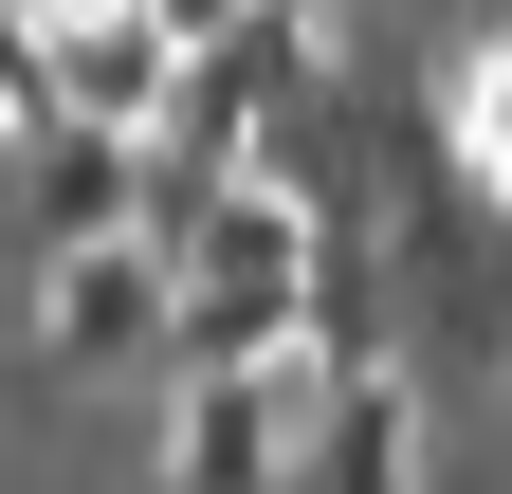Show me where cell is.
Listing matches in <instances>:
<instances>
[{"mask_svg": "<svg viewBox=\"0 0 512 494\" xmlns=\"http://www.w3.org/2000/svg\"><path fill=\"white\" fill-rule=\"evenodd\" d=\"M293 494H421V366H384V385H330V403H311Z\"/></svg>", "mask_w": 512, "mask_h": 494, "instance_id": "6", "label": "cell"}, {"mask_svg": "<svg viewBox=\"0 0 512 494\" xmlns=\"http://www.w3.org/2000/svg\"><path fill=\"white\" fill-rule=\"evenodd\" d=\"M311 366H275V385H183L165 403V494H293V458H311Z\"/></svg>", "mask_w": 512, "mask_h": 494, "instance_id": "4", "label": "cell"}, {"mask_svg": "<svg viewBox=\"0 0 512 494\" xmlns=\"http://www.w3.org/2000/svg\"><path fill=\"white\" fill-rule=\"evenodd\" d=\"M403 110H421V129H439V147H458L494 202H512V37H476V19H458V37H439V74H421Z\"/></svg>", "mask_w": 512, "mask_h": 494, "instance_id": "7", "label": "cell"}, {"mask_svg": "<svg viewBox=\"0 0 512 494\" xmlns=\"http://www.w3.org/2000/svg\"><path fill=\"white\" fill-rule=\"evenodd\" d=\"M0 238H19L37 275L128 257V238H147V147H110V129H37L19 165H0Z\"/></svg>", "mask_w": 512, "mask_h": 494, "instance_id": "3", "label": "cell"}, {"mask_svg": "<svg viewBox=\"0 0 512 494\" xmlns=\"http://www.w3.org/2000/svg\"><path fill=\"white\" fill-rule=\"evenodd\" d=\"M37 348H55V366H165V348H183V275L147 257V238L37 275Z\"/></svg>", "mask_w": 512, "mask_h": 494, "instance_id": "5", "label": "cell"}, {"mask_svg": "<svg viewBox=\"0 0 512 494\" xmlns=\"http://www.w3.org/2000/svg\"><path fill=\"white\" fill-rule=\"evenodd\" d=\"M366 165H384V275H403V330H421V366H512V202L421 129L403 92L366 110Z\"/></svg>", "mask_w": 512, "mask_h": 494, "instance_id": "1", "label": "cell"}, {"mask_svg": "<svg viewBox=\"0 0 512 494\" xmlns=\"http://www.w3.org/2000/svg\"><path fill=\"white\" fill-rule=\"evenodd\" d=\"M147 19H165V55H220V37H256V19H275V0H147Z\"/></svg>", "mask_w": 512, "mask_h": 494, "instance_id": "8", "label": "cell"}, {"mask_svg": "<svg viewBox=\"0 0 512 494\" xmlns=\"http://www.w3.org/2000/svg\"><path fill=\"white\" fill-rule=\"evenodd\" d=\"M275 366H311V202L293 183H238L202 220V257H183L165 385H275Z\"/></svg>", "mask_w": 512, "mask_h": 494, "instance_id": "2", "label": "cell"}]
</instances>
